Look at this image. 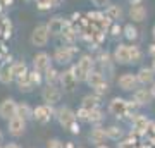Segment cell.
I'll list each match as a JSON object with an SVG mask.
<instances>
[{
    "instance_id": "cell-1",
    "label": "cell",
    "mask_w": 155,
    "mask_h": 148,
    "mask_svg": "<svg viewBox=\"0 0 155 148\" xmlns=\"http://www.w3.org/2000/svg\"><path fill=\"white\" fill-rule=\"evenodd\" d=\"M93 66H95V61L90 57V55H83L79 61H78L76 66L71 67L72 74L76 76L78 83L79 81H86V77H88V74L91 71H93Z\"/></svg>"
},
{
    "instance_id": "cell-2",
    "label": "cell",
    "mask_w": 155,
    "mask_h": 148,
    "mask_svg": "<svg viewBox=\"0 0 155 148\" xmlns=\"http://www.w3.org/2000/svg\"><path fill=\"white\" fill-rule=\"evenodd\" d=\"M48 40H50V31L47 28V24H38L31 31V36H29V41L35 47H45L48 43Z\"/></svg>"
},
{
    "instance_id": "cell-3",
    "label": "cell",
    "mask_w": 155,
    "mask_h": 148,
    "mask_svg": "<svg viewBox=\"0 0 155 148\" xmlns=\"http://www.w3.org/2000/svg\"><path fill=\"white\" fill-rule=\"evenodd\" d=\"M86 83L90 84V88H93L97 93H105L109 90V84H107L105 77L100 71H91L86 77Z\"/></svg>"
},
{
    "instance_id": "cell-4",
    "label": "cell",
    "mask_w": 155,
    "mask_h": 148,
    "mask_svg": "<svg viewBox=\"0 0 155 148\" xmlns=\"http://www.w3.org/2000/svg\"><path fill=\"white\" fill-rule=\"evenodd\" d=\"M78 54V48H72V47H57L55 52H54V61L61 66H66V64H71V61L74 59V55Z\"/></svg>"
},
{
    "instance_id": "cell-5",
    "label": "cell",
    "mask_w": 155,
    "mask_h": 148,
    "mask_svg": "<svg viewBox=\"0 0 155 148\" xmlns=\"http://www.w3.org/2000/svg\"><path fill=\"white\" fill-rule=\"evenodd\" d=\"M54 115L57 117L59 124L62 127H67V129H69V126H71L72 122H76V112L72 109H69V107H59Z\"/></svg>"
},
{
    "instance_id": "cell-6",
    "label": "cell",
    "mask_w": 155,
    "mask_h": 148,
    "mask_svg": "<svg viewBox=\"0 0 155 148\" xmlns=\"http://www.w3.org/2000/svg\"><path fill=\"white\" fill-rule=\"evenodd\" d=\"M7 129H9V134L14 138L22 136L24 131H26V119H22L19 115H14L12 119L7 121Z\"/></svg>"
},
{
    "instance_id": "cell-7",
    "label": "cell",
    "mask_w": 155,
    "mask_h": 148,
    "mask_svg": "<svg viewBox=\"0 0 155 148\" xmlns=\"http://www.w3.org/2000/svg\"><path fill=\"white\" fill-rule=\"evenodd\" d=\"M54 109H52V105L48 104H43V105H38L36 109H33V119H36L38 122L41 124H47L50 122V119L54 117Z\"/></svg>"
},
{
    "instance_id": "cell-8",
    "label": "cell",
    "mask_w": 155,
    "mask_h": 148,
    "mask_svg": "<svg viewBox=\"0 0 155 148\" xmlns=\"http://www.w3.org/2000/svg\"><path fill=\"white\" fill-rule=\"evenodd\" d=\"M14 115H17V102L14 98H5L0 102V117L2 119H12Z\"/></svg>"
},
{
    "instance_id": "cell-9",
    "label": "cell",
    "mask_w": 155,
    "mask_h": 148,
    "mask_svg": "<svg viewBox=\"0 0 155 148\" xmlns=\"http://www.w3.org/2000/svg\"><path fill=\"white\" fill-rule=\"evenodd\" d=\"M109 112L112 115H116V117H126L129 114V110H127V100L124 98H112V102L109 104Z\"/></svg>"
},
{
    "instance_id": "cell-10",
    "label": "cell",
    "mask_w": 155,
    "mask_h": 148,
    "mask_svg": "<svg viewBox=\"0 0 155 148\" xmlns=\"http://www.w3.org/2000/svg\"><path fill=\"white\" fill-rule=\"evenodd\" d=\"M117 84H119V88L124 90V91H134V90H138V88H136L138 86L136 74H133V72H124V74L119 76Z\"/></svg>"
},
{
    "instance_id": "cell-11",
    "label": "cell",
    "mask_w": 155,
    "mask_h": 148,
    "mask_svg": "<svg viewBox=\"0 0 155 148\" xmlns=\"http://www.w3.org/2000/svg\"><path fill=\"white\" fill-rule=\"evenodd\" d=\"M47 28H48L50 35H54V36H62V35H64V31L69 28V24L64 21V17L57 16V17H52V19L47 22Z\"/></svg>"
},
{
    "instance_id": "cell-12",
    "label": "cell",
    "mask_w": 155,
    "mask_h": 148,
    "mask_svg": "<svg viewBox=\"0 0 155 148\" xmlns=\"http://www.w3.org/2000/svg\"><path fill=\"white\" fill-rule=\"evenodd\" d=\"M61 90L57 86H52V84H47L41 91V98H43L45 104L48 105H55L57 102H61Z\"/></svg>"
},
{
    "instance_id": "cell-13",
    "label": "cell",
    "mask_w": 155,
    "mask_h": 148,
    "mask_svg": "<svg viewBox=\"0 0 155 148\" xmlns=\"http://www.w3.org/2000/svg\"><path fill=\"white\" fill-rule=\"evenodd\" d=\"M52 67V59H50L48 54L45 52H40L33 57V69L35 71H40V72H45L47 69Z\"/></svg>"
},
{
    "instance_id": "cell-14",
    "label": "cell",
    "mask_w": 155,
    "mask_h": 148,
    "mask_svg": "<svg viewBox=\"0 0 155 148\" xmlns=\"http://www.w3.org/2000/svg\"><path fill=\"white\" fill-rule=\"evenodd\" d=\"M114 61L117 64H131V55H129V45L119 43L114 50Z\"/></svg>"
},
{
    "instance_id": "cell-15",
    "label": "cell",
    "mask_w": 155,
    "mask_h": 148,
    "mask_svg": "<svg viewBox=\"0 0 155 148\" xmlns=\"http://www.w3.org/2000/svg\"><path fill=\"white\" fill-rule=\"evenodd\" d=\"M59 83H61V86L64 88L66 91H72V90L76 88V84H78V79H76V76L72 74V71L69 69V71L61 72V79H59Z\"/></svg>"
},
{
    "instance_id": "cell-16",
    "label": "cell",
    "mask_w": 155,
    "mask_h": 148,
    "mask_svg": "<svg viewBox=\"0 0 155 148\" xmlns=\"http://www.w3.org/2000/svg\"><path fill=\"white\" fill-rule=\"evenodd\" d=\"M150 121L145 117V115H136L133 117V134H138V136H143L147 133V127H148Z\"/></svg>"
},
{
    "instance_id": "cell-17",
    "label": "cell",
    "mask_w": 155,
    "mask_h": 148,
    "mask_svg": "<svg viewBox=\"0 0 155 148\" xmlns=\"http://www.w3.org/2000/svg\"><path fill=\"white\" fill-rule=\"evenodd\" d=\"M153 77H155V72L152 67H141L138 72H136V79H138V84H152L153 83Z\"/></svg>"
},
{
    "instance_id": "cell-18",
    "label": "cell",
    "mask_w": 155,
    "mask_h": 148,
    "mask_svg": "<svg viewBox=\"0 0 155 148\" xmlns=\"http://www.w3.org/2000/svg\"><path fill=\"white\" fill-rule=\"evenodd\" d=\"M88 138H90V141L95 143V145H104V143L109 140V138H107L105 129H104V127H100V126H97L95 129H91Z\"/></svg>"
},
{
    "instance_id": "cell-19",
    "label": "cell",
    "mask_w": 155,
    "mask_h": 148,
    "mask_svg": "<svg viewBox=\"0 0 155 148\" xmlns=\"http://www.w3.org/2000/svg\"><path fill=\"white\" fill-rule=\"evenodd\" d=\"M152 93H150V90L147 88H140V90H134V95H133V100L136 102L138 105H147L152 102Z\"/></svg>"
},
{
    "instance_id": "cell-20",
    "label": "cell",
    "mask_w": 155,
    "mask_h": 148,
    "mask_svg": "<svg viewBox=\"0 0 155 148\" xmlns=\"http://www.w3.org/2000/svg\"><path fill=\"white\" fill-rule=\"evenodd\" d=\"M129 17H131L134 22L145 21V17H147V9H145L141 4H138V5H131V9H129Z\"/></svg>"
},
{
    "instance_id": "cell-21",
    "label": "cell",
    "mask_w": 155,
    "mask_h": 148,
    "mask_svg": "<svg viewBox=\"0 0 155 148\" xmlns=\"http://www.w3.org/2000/svg\"><path fill=\"white\" fill-rule=\"evenodd\" d=\"M100 105V97L98 95H86V97H83V100H81V107L86 110H93V109H98Z\"/></svg>"
},
{
    "instance_id": "cell-22",
    "label": "cell",
    "mask_w": 155,
    "mask_h": 148,
    "mask_svg": "<svg viewBox=\"0 0 155 148\" xmlns=\"http://www.w3.org/2000/svg\"><path fill=\"white\" fill-rule=\"evenodd\" d=\"M43 79L47 81V84H52V86H57V83L61 79V72L54 69V67H50L47 71L43 72Z\"/></svg>"
},
{
    "instance_id": "cell-23",
    "label": "cell",
    "mask_w": 155,
    "mask_h": 148,
    "mask_svg": "<svg viewBox=\"0 0 155 148\" xmlns=\"http://www.w3.org/2000/svg\"><path fill=\"white\" fill-rule=\"evenodd\" d=\"M12 81H16V79H14L11 66H4L0 69V83H2V84H9V83H12Z\"/></svg>"
},
{
    "instance_id": "cell-24",
    "label": "cell",
    "mask_w": 155,
    "mask_h": 148,
    "mask_svg": "<svg viewBox=\"0 0 155 148\" xmlns=\"http://www.w3.org/2000/svg\"><path fill=\"white\" fill-rule=\"evenodd\" d=\"M11 69H12V74H14V79H17V77H21V76H24V74H28V69H26V64L22 61H17V62H14L11 66Z\"/></svg>"
},
{
    "instance_id": "cell-25",
    "label": "cell",
    "mask_w": 155,
    "mask_h": 148,
    "mask_svg": "<svg viewBox=\"0 0 155 148\" xmlns=\"http://www.w3.org/2000/svg\"><path fill=\"white\" fill-rule=\"evenodd\" d=\"M17 115L22 119H33V109L28 104H17Z\"/></svg>"
},
{
    "instance_id": "cell-26",
    "label": "cell",
    "mask_w": 155,
    "mask_h": 148,
    "mask_svg": "<svg viewBox=\"0 0 155 148\" xmlns=\"http://www.w3.org/2000/svg\"><path fill=\"white\" fill-rule=\"evenodd\" d=\"M105 133H107V138H109V140H114V141H119V140H121V138L124 136L122 129H121V127H117V126L107 127Z\"/></svg>"
},
{
    "instance_id": "cell-27",
    "label": "cell",
    "mask_w": 155,
    "mask_h": 148,
    "mask_svg": "<svg viewBox=\"0 0 155 148\" xmlns=\"http://www.w3.org/2000/svg\"><path fill=\"white\" fill-rule=\"evenodd\" d=\"M16 83H17V86H19V90H21V91H31V90L35 88L33 84H31V81H29L28 74H24V76L17 77Z\"/></svg>"
},
{
    "instance_id": "cell-28",
    "label": "cell",
    "mask_w": 155,
    "mask_h": 148,
    "mask_svg": "<svg viewBox=\"0 0 155 148\" xmlns=\"http://www.w3.org/2000/svg\"><path fill=\"white\" fill-rule=\"evenodd\" d=\"M105 16L110 19V21H116V19H119V17L122 16V11L119 5H109L105 9Z\"/></svg>"
},
{
    "instance_id": "cell-29",
    "label": "cell",
    "mask_w": 155,
    "mask_h": 148,
    "mask_svg": "<svg viewBox=\"0 0 155 148\" xmlns=\"http://www.w3.org/2000/svg\"><path fill=\"white\" fill-rule=\"evenodd\" d=\"M122 31H124V36L127 40H131V41H134V40L138 38V28L133 26V24H126Z\"/></svg>"
},
{
    "instance_id": "cell-30",
    "label": "cell",
    "mask_w": 155,
    "mask_h": 148,
    "mask_svg": "<svg viewBox=\"0 0 155 148\" xmlns=\"http://www.w3.org/2000/svg\"><path fill=\"white\" fill-rule=\"evenodd\" d=\"M28 77H29V81H31V84L33 86H40L41 84V81H43V72H40V71H31L28 72Z\"/></svg>"
},
{
    "instance_id": "cell-31",
    "label": "cell",
    "mask_w": 155,
    "mask_h": 148,
    "mask_svg": "<svg viewBox=\"0 0 155 148\" xmlns=\"http://www.w3.org/2000/svg\"><path fill=\"white\" fill-rule=\"evenodd\" d=\"M129 55H131V62H140L143 57L140 47H136V45H129Z\"/></svg>"
},
{
    "instance_id": "cell-32",
    "label": "cell",
    "mask_w": 155,
    "mask_h": 148,
    "mask_svg": "<svg viewBox=\"0 0 155 148\" xmlns=\"http://www.w3.org/2000/svg\"><path fill=\"white\" fill-rule=\"evenodd\" d=\"M102 119H104V115H102L100 109H93V110H90L88 122H91V124H98V122H102Z\"/></svg>"
},
{
    "instance_id": "cell-33",
    "label": "cell",
    "mask_w": 155,
    "mask_h": 148,
    "mask_svg": "<svg viewBox=\"0 0 155 148\" xmlns=\"http://www.w3.org/2000/svg\"><path fill=\"white\" fill-rule=\"evenodd\" d=\"M145 136L148 138V141L152 143V145H155V122L150 121L148 127H147V133H145Z\"/></svg>"
},
{
    "instance_id": "cell-34",
    "label": "cell",
    "mask_w": 155,
    "mask_h": 148,
    "mask_svg": "<svg viewBox=\"0 0 155 148\" xmlns=\"http://www.w3.org/2000/svg\"><path fill=\"white\" fill-rule=\"evenodd\" d=\"M35 4H36V7H38L40 11H50L54 7L52 0H35Z\"/></svg>"
},
{
    "instance_id": "cell-35",
    "label": "cell",
    "mask_w": 155,
    "mask_h": 148,
    "mask_svg": "<svg viewBox=\"0 0 155 148\" xmlns=\"http://www.w3.org/2000/svg\"><path fill=\"white\" fill-rule=\"evenodd\" d=\"M88 117H90V110L86 109H81L76 112V121H81V122H88Z\"/></svg>"
},
{
    "instance_id": "cell-36",
    "label": "cell",
    "mask_w": 155,
    "mask_h": 148,
    "mask_svg": "<svg viewBox=\"0 0 155 148\" xmlns=\"http://www.w3.org/2000/svg\"><path fill=\"white\" fill-rule=\"evenodd\" d=\"M47 148H64V143L59 138H52V140L47 141Z\"/></svg>"
},
{
    "instance_id": "cell-37",
    "label": "cell",
    "mask_w": 155,
    "mask_h": 148,
    "mask_svg": "<svg viewBox=\"0 0 155 148\" xmlns=\"http://www.w3.org/2000/svg\"><path fill=\"white\" fill-rule=\"evenodd\" d=\"M119 148H136V141L133 138H127V140L119 143Z\"/></svg>"
},
{
    "instance_id": "cell-38",
    "label": "cell",
    "mask_w": 155,
    "mask_h": 148,
    "mask_svg": "<svg viewBox=\"0 0 155 148\" xmlns=\"http://www.w3.org/2000/svg\"><path fill=\"white\" fill-rule=\"evenodd\" d=\"M91 4H93L95 7H98V9H102V7H105L107 4H109V0H91Z\"/></svg>"
},
{
    "instance_id": "cell-39",
    "label": "cell",
    "mask_w": 155,
    "mask_h": 148,
    "mask_svg": "<svg viewBox=\"0 0 155 148\" xmlns=\"http://www.w3.org/2000/svg\"><path fill=\"white\" fill-rule=\"evenodd\" d=\"M69 131H71L72 134H79V124H78V121L72 122L71 126H69Z\"/></svg>"
},
{
    "instance_id": "cell-40",
    "label": "cell",
    "mask_w": 155,
    "mask_h": 148,
    "mask_svg": "<svg viewBox=\"0 0 155 148\" xmlns=\"http://www.w3.org/2000/svg\"><path fill=\"white\" fill-rule=\"evenodd\" d=\"M2 148H21V146H19L17 143H5Z\"/></svg>"
},
{
    "instance_id": "cell-41",
    "label": "cell",
    "mask_w": 155,
    "mask_h": 148,
    "mask_svg": "<svg viewBox=\"0 0 155 148\" xmlns=\"http://www.w3.org/2000/svg\"><path fill=\"white\" fill-rule=\"evenodd\" d=\"M112 31H114L112 35H121V28L117 26V24H114V26H112Z\"/></svg>"
},
{
    "instance_id": "cell-42",
    "label": "cell",
    "mask_w": 155,
    "mask_h": 148,
    "mask_svg": "<svg viewBox=\"0 0 155 148\" xmlns=\"http://www.w3.org/2000/svg\"><path fill=\"white\" fill-rule=\"evenodd\" d=\"M52 4H54V7H61L64 4V0H52Z\"/></svg>"
},
{
    "instance_id": "cell-43",
    "label": "cell",
    "mask_w": 155,
    "mask_h": 148,
    "mask_svg": "<svg viewBox=\"0 0 155 148\" xmlns=\"http://www.w3.org/2000/svg\"><path fill=\"white\" fill-rule=\"evenodd\" d=\"M11 4H12V0H0V5H4V7L11 5Z\"/></svg>"
},
{
    "instance_id": "cell-44",
    "label": "cell",
    "mask_w": 155,
    "mask_h": 148,
    "mask_svg": "<svg viewBox=\"0 0 155 148\" xmlns=\"http://www.w3.org/2000/svg\"><path fill=\"white\" fill-rule=\"evenodd\" d=\"M64 148H76V146H74L72 141H67V143H64Z\"/></svg>"
},
{
    "instance_id": "cell-45",
    "label": "cell",
    "mask_w": 155,
    "mask_h": 148,
    "mask_svg": "<svg viewBox=\"0 0 155 148\" xmlns=\"http://www.w3.org/2000/svg\"><path fill=\"white\" fill-rule=\"evenodd\" d=\"M150 93H152V97L155 98V81L152 83V88H150Z\"/></svg>"
},
{
    "instance_id": "cell-46",
    "label": "cell",
    "mask_w": 155,
    "mask_h": 148,
    "mask_svg": "<svg viewBox=\"0 0 155 148\" xmlns=\"http://www.w3.org/2000/svg\"><path fill=\"white\" fill-rule=\"evenodd\" d=\"M131 2V5H138V4H141V0H129Z\"/></svg>"
},
{
    "instance_id": "cell-47",
    "label": "cell",
    "mask_w": 155,
    "mask_h": 148,
    "mask_svg": "<svg viewBox=\"0 0 155 148\" xmlns=\"http://www.w3.org/2000/svg\"><path fill=\"white\" fill-rule=\"evenodd\" d=\"M150 54H152V55L155 57V45H152V48H150Z\"/></svg>"
},
{
    "instance_id": "cell-48",
    "label": "cell",
    "mask_w": 155,
    "mask_h": 148,
    "mask_svg": "<svg viewBox=\"0 0 155 148\" xmlns=\"http://www.w3.org/2000/svg\"><path fill=\"white\" fill-rule=\"evenodd\" d=\"M97 148H109V146H107L105 143H104V145H97Z\"/></svg>"
},
{
    "instance_id": "cell-49",
    "label": "cell",
    "mask_w": 155,
    "mask_h": 148,
    "mask_svg": "<svg viewBox=\"0 0 155 148\" xmlns=\"http://www.w3.org/2000/svg\"><path fill=\"white\" fill-rule=\"evenodd\" d=\"M152 69H153V72H155V57H153V61H152Z\"/></svg>"
},
{
    "instance_id": "cell-50",
    "label": "cell",
    "mask_w": 155,
    "mask_h": 148,
    "mask_svg": "<svg viewBox=\"0 0 155 148\" xmlns=\"http://www.w3.org/2000/svg\"><path fill=\"white\" fill-rule=\"evenodd\" d=\"M2 140H4V133H2V129H0V143H2Z\"/></svg>"
},
{
    "instance_id": "cell-51",
    "label": "cell",
    "mask_w": 155,
    "mask_h": 148,
    "mask_svg": "<svg viewBox=\"0 0 155 148\" xmlns=\"http://www.w3.org/2000/svg\"><path fill=\"white\" fill-rule=\"evenodd\" d=\"M153 38H155V26H153Z\"/></svg>"
}]
</instances>
